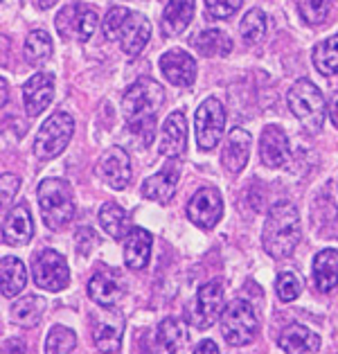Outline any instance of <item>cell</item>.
Listing matches in <instances>:
<instances>
[{
	"mask_svg": "<svg viewBox=\"0 0 338 354\" xmlns=\"http://www.w3.org/2000/svg\"><path fill=\"white\" fill-rule=\"evenodd\" d=\"M162 104L165 88L151 77H140L124 91L122 113L126 118V127L144 147H149L156 136V118Z\"/></svg>",
	"mask_w": 338,
	"mask_h": 354,
	"instance_id": "obj_1",
	"label": "cell"
},
{
	"mask_svg": "<svg viewBox=\"0 0 338 354\" xmlns=\"http://www.w3.org/2000/svg\"><path fill=\"white\" fill-rule=\"evenodd\" d=\"M300 244V214L291 201H277L268 210L262 230V246L273 260H287Z\"/></svg>",
	"mask_w": 338,
	"mask_h": 354,
	"instance_id": "obj_2",
	"label": "cell"
},
{
	"mask_svg": "<svg viewBox=\"0 0 338 354\" xmlns=\"http://www.w3.org/2000/svg\"><path fill=\"white\" fill-rule=\"evenodd\" d=\"M102 30L104 37L109 41H118L129 57L140 55L151 37V25L147 16L126 10V7H113L102 23Z\"/></svg>",
	"mask_w": 338,
	"mask_h": 354,
	"instance_id": "obj_3",
	"label": "cell"
},
{
	"mask_svg": "<svg viewBox=\"0 0 338 354\" xmlns=\"http://www.w3.org/2000/svg\"><path fill=\"white\" fill-rule=\"evenodd\" d=\"M39 208L46 226L55 232H62L75 219V198L68 180L46 178L39 185Z\"/></svg>",
	"mask_w": 338,
	"mask_h": 354,
	"instance_id": "obj_4",
	"label": "cell"
},
{
	"mask_svg": "<svg viewBox=\"0 0 338 354\" xmlns=\"http://www.w3.org/2000/svg\"><path fill=\"white\" fill-rule=\"evenodd\" d=\"M291 113L298 118V122L307 129V131L316 133L325 124L327 115V104L323 93L316 88V84H311L309 80H298L289 88L287 95Z\"/></svg>",
	"mask_w": 338,
	"mask_h": 354,
	"instance_id": "obj_5",
	"label": "cell"
},
{
	"mask_svg": "<svg viewBox=\"0 0 338 354\" xmlns=\"http://www.w3.org/2000/svg\"><path fill=\"white\" fill-rule=\"evenodd\" d=\"M73 133H75V120L71 113H64V111L52 113L37 133V140H34V156L39 160L57 158L68 147V142L73 140Z\"/></svg>",
	"mask_w": 338,
	"mask_h": 354,
	"instance_id": "obj_6",
	"label": "cell"
},
{
	"mask_svg": "<svg viewBox=\"0 0 338 354\" xmlns=\"http://www.w3.org/2000/svg\"><path fill=\"white\" fill-rule=\"evenodd\" d=\"M257 314L248 300H232L221 314V334L230 345H248L257 336Z\"/></svg>",
	"mask_w": 338,
	"mask_h": 354,
	"instance_id": "obj_7",
	"label": "cell"
},
{
	"mask_svg": "<svg viewBox=\"0 0 338 354\" xmlns=\"http://www.w3.org/2000/svg\"><path fill=\"white\" fill-rule=\"evenodd\" d=\"M225 106L216 97H207L201 106L196 109L194 115V133H196V145L201 151L214 149L225 131Z\"/></svg>",
	"mask_w": 338,
	"mask_h": 354,
	"instance_id": "obj_8",
	"label": "cell"
},
{
	"mask_svg": "<svg viewBox=\"0 0 338 354\" xmlns=\"http://www.w3.org/2000/svg\"><path fill=\"white\" fill-rule=\"evenodd\" d=\"M32 278H34V284H37L39 289L62 291L68 287V282H71V269H68V262L62 253H57V250H52V248H46V250H39V253L34 255Z\"/></svg>",
	"mask_w": 338,
	"mask_h": 354,
	"instance_id": "obj_9",
	"label": "cell"
},
{
	"mask_svg": "<svg viewBox=\"0 0 338 354\" xmlns=\"http://www.w3.org/2000/svg\"><path fill=\"white\" fill-rule=\"evenodd\" d=\"M221 314H223V284L221 280H212L198 289L194 305L187 314V321L192 327L205 330V327L219 321Z\"/></svg>",
	"mask_w": 338,
	"mask_h": 354,
	"instance_id": "obj_10",
	"label": "cell"
},
{
	"mask_svg": "<svg viewBox=\"0 0 338 354\" xmlns=\"http://www.w3.org/2000/svg\"><path fill=\"white\" fill-rule=\"evenodd\" d=\"M187 217L194 226L210 230L223 217V198L216 187H201L189 198L187 203Z\"/></svg>",
	"mask_w": 338,
	"mask_h": 354,
	"instance_id": "obj_11",
	"label": "cell"
},
{
	"mask_svg": "<svg viewBox=\"0 0 338 354\" xmlns=\"http://www.w3.org/2000/svg\"><path fill=\"white\" fill-rule=\"evenodd\" d=\"M131 158L120 147H111L100 156L97 162V176L106 183L111 189H124L131 183Z\"/></svg>",
	"mask_w": 338,
	"mask_h": 354,
	"instance_id": "obj_12",
	"label": "cell"
},
{
	"mask_svg": "<svg viewBox=\"0 0 338 354\" xmlns=\"http://www.w3.org/2000/svg\"><path fill=\"white\" fill-rule=\"evenodd\" d=\"M97 23H100L97 14L91 7L84 5H73L57 16V30L66 39L77 37L79 41H88L93 37V32L97 30Z\"/></svg>",
	"mask_w": 338,
	"mask_h": 354,
	"instance_id": "obj_13",
	"label": "cell"
},
{
	"mask_svg": "<svg viewBox=\"0 0 338 354\" xmlns=\"http://www.w3.org/2000/svg\"><path fill=\"white\" fill-rule=\"evenodd\" d=\"M158 151L165 158L176 160L183 158L187 151V120L183 111H174L162 124L160 131V142H158Z\"/></svg>",
	"mask_w": 338,
	"mask_h": 354,
	"instance_id": "obj_14",
	"label": "cell"
},
{
	"mask_svg": "<svg viewBox=\"0 0 338 354\" xmlns=\"http://www.w3.org/2000/svg\"><path fill=\"white\" fill-rule=\"evenodd\" d=\"M55 97V77L48 73H37L23 86V104L28 115L37 118L52 104Z\"/></svg>",
	"mask_w": 338,
	"mask_h": 354,
	"instance_id": "obj_15",
	"label": "cell"
},
{
	"mask_svg": "<svg viewBox=\"0 0 338 354\" xmlns=\"http://www.w3.org/2000/svg\"><path fill=\"white\" fill-rule=\"evenodd\" d=\"M160 71L169 84L180 86V88H189L196 80V62L189 57V53L178 48L160 57Z\"/></svg>",
	"mask_w": 338,
	"mask_h": 354,
	"instance_id": "obj_16",
	"label": "cell"
},
{
	"mask_svg": "<svg viewBox=\"0 0 338 354\" xmlns=\"http://www.w3.org/2000/svg\"><path fill=\"white\" fill-rule=\"evenodd\" d=\"M289 153L291 149H289L287 133H284L280 127L268 124L262 131V138H259V158H262V162L266 167L277 169V167L287 165Z\"/></svg>",
	"mask_w": 338,
	"mask_h": 354,
	"instance_id": "obj_17",
	"label": "cell"
},
{
	"mask_svg": "<svg viewBox=\"0 0 338 354\" xmlns=\"http://www.w3.org/2000/svg\"><path fill=\"white\" fill-rule=\"evenodd\" d=\"M34 235V221L25 203L14 205L3 219V241L7 246H25Z\"/></svg>",
	"mask_w": 338,
	"mask_h": 354,
	"instance_id": "obj_18",
	"label": "cell"
},
{
	"mask_svg": "<svg viewBox=\"0 0 338 354\" xmlns=\"http://www.w3.org/2000/svg\"><path fill=\"white\" fill-rule=\"evenodd\" d=\"M250 145H253V138H250V133L246 131V129L237 127L228 133L225 145H223V151H221V162L230 174H239V171L248 165Z\"/></svg>",
	"mask_w": 338,
	"mask_h": 354,
	"instance_id": "obj_19",
	"label": "cell"
},
{
	"mask_svg": "<svg viewBox=\"0 0 338 354\" xmlns=\"http://www.w3.org/2000/svg\"><path fill=\"white\" fill-rule=\"evenodd\" d=\"M180 178V167L176 162H169L167 167L160 169L158 174L149 176L142 183V196L149 198V201H156L160 205H167L176 194V185Z\"/></svg>",
	"mask_w": 338,
	"mask_h": 354,
	"instance_id": "obj_20",
	"label": "cell"
},
{
	"mask_svg": "<svg viewBox=\"0 0 338 354\" xmlns=\"http://www.w3.org/2000/svg\"><path fill=\"white\" fill-rule=\"evenodd\" d=\"M122 332L124 321L118 314L102 312L95 318L93 325V339L100 352H120L122 350Z\"/></svg>",
	"mask_w": 338,
	"mask_h": 354,
	"instance_id": "obj_21",
	"label": "cell"
},
{
	"mask_svg": "<svg viewBox=\"0 0 338 354\" xmlns=\"http://www.w3.org/2000/svg\"><path fill=\"white\" fill-rule=\"evenodd\" d=\"M151 246H153L151 232L135 226L124 241V264L131 271H142L151 260Z\"/></svg>",
	"mask_w": 338,
	"mask_h": 354,
	"instance_id": "obj_22",
	"label": "cell"
},
{
	"mask_svg": "<svg viewBox=\"0 0 338 354\" xmlns=\"http://www.w3.org/2000/svg\"><path fill=\"white\" fill-rule=\"evenodd\" d=\"M120 273L113 271H97L88 282V296L100 307H113L122 298V284L118 280Z\"/></svg>",
	"mask_w": 338,
	"mask_h": 354,
	"instance_id": "obj_23",
	"label": "cell"
},
{
	"mask_svg": "<svg viewBox=\"0 0 338 354\" xmlns=\"http://www.w3.org/2000/svg\"><path fill=\"white\" fill-rule=\"evenodd\" d=\"M194 16V0H169L162 12V37H178L187 30L189 21Z\"/></svg>",
	"mask_w": 338,
	"mask_h": 354,
	"instance_id": "obj_24",
	"label": "cell"
},
{
	"mask_svg": "<svg viewBox=\"0 0 338 354\" xmlns=\"http://www.w3.org/2000/svg\"><path fill=\"white\" fill-rule=\"evenodd\" d=\"M314 282L320 293H332L338 287V253L325 248L314 257Z\"/></svg>",
	"mask_w": 338,
	"mask_h": 354,
	"instance_id": "obj_25",
	"label": "cell"
},
{
	"mask_svg": "<svg viewBox=\"0 0 338 354\" xmlns=\"http://www.w3.org/2000/svg\"><path fill=\"white\" fill-rule=\"evenodd\" d=\"M28 284V269L19 257L7 255L0 260V291L5 298H16Z\"/></svg>",
	"mask_w": 338,
	"mask_h": 354,
	"instance_id": "obj_26",
	"label": "cell"
},
{
	"mask_svg": "<svg viewBox=\"0 0 338 354\" xmlns=\"http://www.w3.org/2000/svg\"><path fill=\"white\" fill-rule=\"evenodd\" d=\"M280 348L289 354L318 352L320 350V336L316 332H311L305 325H289L280 336Z\"/></svg>",
	"mask_w": 338,
	"mask_h": 354,
	"instance_id": "obj_27",
	"label": "cell"
},
{
	"mask_svg": "<svg viewBox=\"0 0 338 354\" xmlns=\"http://www.w3.org/2000/svg\"><path fill=\"white\" fill-rule=\"evenodd\" d=\"M156 341L165 352H180L189 343V325L180 318H165L156 332Z\"/></svg>",
	"mask_w": 338,
	"mask_h": 354,
	"instance_id": "obj_28",
	"label": "cell"
},
{
	"mask_svg": "<svg viewBox=\"0 0 338 354\" xmlns=\"http://www.w3.org/2000/svg\"><path fill=\"white\" fill-rule=\"evenodd\" d=\"M100 223H102V228L106 230V235L113 239H126L129 232L133 230L129 212L118 203H104L102 205Z\"/></svg>",
	"mask_w": 338,
	"mask_h": 354,
	"instance_id": "obj_29",
	"label": "cell"
},
{
	"mask_svg": "<svg viewBox=\"0 0 338 354\" xmlns=\"http://www.w3.org/2000/svg\"><path fill=\"white\" fill-rule=\"evenodd\" d=\"M46 312V298L41 296H23L21 300H16L12 309H10V318L12 323L21 325V327H37Z\"/></svg>",
	"mask_w": 338,
	"mask_h": 354,
	"instance_id": "obj_30",
	"label": "cell"
},
{
	"mask_svg": "<svg viewBox=\"0 0 338 354\" xmlns=\"http://www.w3.org/2000/svg\"><path fill=\"white\" fill-rule=\"evenodd\" d=\"M194 48L201 57H225L232 53V41L221 30H205L194 39Z\"/></svg>",
	"mask_w": 338,
	"mask_h": 354,
	"instance_id": "obj_31",
	"label": "cell"
},
{
	"mask_svg": "<svg viewBox=\"0 0 338 354\" xmlns=\"http://www.w3.org/2000/svg\"><path fill=\"white\" fill-rule=\"evenodd\" d=\"M314 66L320 75H338V34L320 41L314 48Z\"/></svg>",
	"mask_w": 338,
	"mask_h": 354,
	"instance_id": "obj_32",
	"label": "cell"
},
{
	"mask_svg": "<svg viewBox=\"0 0 338 354\" xmlns=\"http://www.w3.org/2000/svg\"><path fill=\"white\" fill-rule=\"evenodd\" d=\"M25 57H28V62L39 66L43 62H48L52 57V39L48 32L43 30H34L28 41H25Z\"/></svg>",
	"mask_w": 338,
	"mask_h": 354,
	"instance_id": "obj_33",
	"label": "cell"
},
{
	"mask_svg": "<svg viewBox=\"0 0 338 354\" xmlns=\"http://www.w3.org/2000/svg\"><path fill=\"white\" fill-rule=\"evenodd\" d=\"M300 16L307 25H323L332 14L334 0H300Z\"/></svg>",
	"mask_w": 338,
	"mask_h": 354,
	"instance_id": "obj_34",
	"label": "cell"
},
{
	"mask_svg": "<svg viewBox=\"0 0 338 354\" xmlns=\"http://www.w3.org/2000/svg\"><path fill=\"white\" fill-rule=\"evenodd\" d=\"M77 348V334L73 330L62 325H55L46 339V352L50 354H62V352H73Z\"/></svg>",
	"mask_w": 338,
	"mask_h": 354,
	"instance_id": "obj_35",
	"label": "cell"
},
{
	"mask_svg": "<svg viewBox=\"0 0 338 354\" xmlns=\"http://www.w3.org/2000/svg\"><path fill=\"white\" fill-rule=\"evenodd\" d=\"M239 32L246 43H257L266 34V14L262 10H250L241 21Z\"/></svg>",
	"mask_w": 338,
	"mask_h": 354,
	"instance_id": "obj_36",
	"label": "cell"
},
{
	"mask_svg": "<svg viewBox=\"0 0 338 354\" xmlns=\"http://www.w3.org/2000/svg\"><path fill=\"white\" fill-rule=\"evenodd\" d=\"M275 291H277V298L282 302H291L302 293V280L296 273H289V271L280 273L277 275V282H275Z\"/></svg>",
	"mask_w": 338,
	"mask_h": 354,
	"instance_id": "obj_37",
	"label": "cell"
},
{
	"mask_svg": "<svg viewBox=\"0 0 338 354\" xmlns=\"http://www.w3.org/2000/svg\"><path fill=\"white\" fill-rule=\"evenodd\" d=\"M241 7V0H205V12L212 19H230Z\"/></svg>",
	"mask_w": 338,
	"mask_h": 354,
	"instance_id": "obj_38",
	"label": "cell"
},
{
	"mask_svg": "<svg viewBox=\"0 0 338 354\" xmlns=\"http://www.w3.org/2000/svg\"><path fill=\"white\" fill-rule=\"evenodd\" d=\"M21 187V178L14 174H3V180H0V189H3V203L10 205L14 201L16 192Z\"/></svg>",
	"mask_w": 338,
	"mask_h": 354,
	"instance_id": "obj_39",
	"label": "cell"
},
{
	"mask_svg": "<svg viewBox=\"0 0 338 354\" xmlns=\"http://www.w3.org/2000/svg\"><path fill=\"white\" fill-rule=\"evenodd\" d=\"M75 239H77V250H79L82 255H88L93 250V246L97 244V235H95V230H91V228L77 230Z\"/></svg>",
	"mask_w": 338,
	"mask_h": 354,
	"instance_id": "obj_40",
	"label": "cell"
},
{
	"mask_svg": "<svg viewBox=\"0 0 338 354\" xmlns=\"http://www.w3.org/2000/svg\"><path fill=\"white\" fill-rule=\"evenodd\" d=\"M192 352H194V354H205V352L216 354V352H219V348H216V343H214V341H201Z\"/></svg>",
	"mask_w": 338,
	"mask_h": 354,
	"instance_id": "obj_41",
	"label": "cell"
},
{
	"mask_svg": "<svg viewBox=\"0 0 338 354\" xmlns=\"http://www.w3.org/2000/svg\"><path fill=\"white\" fill-rule=\"evenodd\" d=\"M329 118H332L334 127L338 129V95H334L332 104H329Z\"/></svg>",
	"mask_w": 338,
	"mask_h": 354,
	"instance_id": "obj_42",
	"label": "cell"
},
{
	"mask_svg": "<svg viewBox=\"0 0 338 354\" xmlns=\"http://www.w3.org/2000/svg\"><path fill=\"white\" fill-rule=\"evenodd\" d=\"M3 352H23V343L21 341H5Z\"/></svg>",
	"mask_w": 338,
	"mask_h": 354,
	"instance_id": "obj_43",
	"label": "cell"
},
{
	"mask_svg": "<svg viewBox=\"0 0 338 354\" xmlns=\"http://www.w3.org/2000/svg\"><path fill=\"white\" fill-rule=\"evenodd\" d=\"M0 86H3V97H0V104H7V80H0Z\"/></svg>",
	"mask_w": 338,
	"mask_h": 354,
	"instance_id": "obj_44",
	"label": "cell"
},
{
	"mask_svg": "<svg viewBox=\"0 0 338 354\" xmlns=\"http://www.w3.org/2000/svg\"><path fill=\"white\" fill-rule=\"evenodd\" d=\"M59 3V0H39V5L43 7V10H50V7H55Z\"/></svg>",
	"mask_w": 338,
	"mask_h": 354,
	"instance_id": "obj_45",
	"label": "cell"
}]
</instances>
